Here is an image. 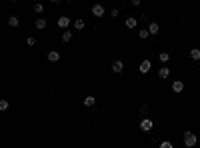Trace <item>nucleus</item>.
Listing matches in <instances>:
<instances>
[{"mask_svg":"<svg viewBox=\"0 0 200 148\" xmlns=\"http://www.w3.org/2000/svg\"><path fill=\"white\" fill-rule=\"evenodd\" d=\"M160 148H174V144L170 140H164V142H160Z\"/></svg>","mask_w":200,"mask_h":148,"instance_id":"19","label":"nucleus"},{"mask_svg":"<svg viewBox=\"0 0 200 148\" xmlns=\"http://www.w3.org/2000/svg\"><path fill=\"white\" fill-rule=\"evenodd\" d=\"M8 24H10L12 28H16L20 24V18H18V16H8Z\"/></svg>","mask_w":200,"mask_h":148,"instance_id":"10","label":"nucleus"},{"mask_svg":"<svg viewBox=\"0 0 200 148\" xmlns=\"http://www.w3.org/2000/svg\"><path fill=\"white\" fill-rule=\"evenodd\" d=\"M190 58L192 60H200V48H190Z\"/></svg>","mask_w":200,"mask_h":148,"instance_id":"14","label":"nucleus"},{"mask_svg":"<svg viewBox=\"0 0 200 148\" xmlns=\"http://www.w3.org/2000/svg\"><path fill=\"white\" fill-rule=\"evenodd\" d=\"M48 60L50 62H58V60H60V52H56V50L48 52Z\"/></svg>","mask_w":200,"mask_h":148,"instance_id":"9","label":"nucleus"},{"mask_svg":"<svg viewBox=\"0 0 200 148\" xmlns=\"http://www.w3.org/2000/svg\"><path fill=\"white\" fill-rule=\"evenodd\" d=\"M62 40H64V42H70L72 40V32L70 30H64V32H62Z\"/></svg>","mask_w":200,"mask_h":148,"instance_id":"17","label":"nucleus"},{"mask_svg":"<svg viewBox=\"0 0 200 148\" xmlns=\"http://www.w3.org/2000/svg\"><path fill=\"white\" fill-rule=\"evenodd\" d=\"M86 26V22H84L82 18H78V20H74V30H82V28Z\"/></svg>","mask_w":200,"mask_h":148,"instance_id":"15","label":"nucleus"},{"mask_svg":"<svg viewBox=\"0 0 200 148\" xmlns=\"http://www.w3.org/2000/svg\"><path fill=\"white\" fill-rule=\"evenodd\" d=\"M92 14H94L96 18H102V16H104V6H102V4H94V6H92Z\"/></svg>","mask_w":200,"mask_h":148,"instance_id":"4","label":"nucleus"},{"mask_svg":"<svg viewBox=\"0 0 200 148\" xmlns=\"http://www.w3.org/2000/svg\"><path fill=\"white\" fill-rule=\"evenodd\" d=\"M56 24H58V28H62V30H68V26H70V18H68V16H60Z\"/></svg>","mask_w":200,"mask_h":148,"instance_id":"3","label":"nucleus"},{"mask_svg":"<svg viewBox=\"0 0 200 148\" xmlns=\"http://www.w3.org/2000/svg\"><path fill=\"white\" fill-rule=\"evenodd\" d=\"M118 14H120V10H118V8H114V10L112 12H110V16H112V18H116V16Z\"/></svg>","mask_w":200,"mask_h":148,"instance_id":"25","label":"nucleus"},{"mask_svg":"<svg viewBox=\"0 0 200 148\" xmlns=\"http://www.w3.org/2000/svg\"><path fill=\"white\" fill-rule=\"evenodd\" d=\"M158 76H160V78H168V76H170V68H168V66H162V68L158 70Z\"/></svg>","mask_w":200,"mask_h":148,"instance_id":"11","label":"nucleus"},{"mask_svg":"<svg viewBox=\"0 0 200 148\" xmlns=\"http://www.w3.org/2000/svg\"><path fill=\"white\" fill-rule=\"evenodd\" d=\"M136 24H138V20H136L134 16H130V18H126V28H136Z\"/></svg>","mask_w":200,"mask_h":148,"instance_id":"13","label":"nucleus"},{"mask_svg":"<svg viewBox=\"0 0 200 148\" xmlns=\"http://www.w3.org/2000/svg\"><path fill=\"white\" fill-rule=\"evenodd\" d=\"M94 102H96L94 96H86V98H84V106H94Z\"/></svg>","mask_w":200,"mask_h":148,"instance_id":"16","label":"nucleus"},{"mask_svg":"<svg viewBox=\"0 0 200 148\" xmlns=\"http://www.w3.org/2000/svg\"><path fill=\"white\" fill-rule=\"evenodd\" d=\"M112 70L114 72H122V70H124V62L122 60H114L112 62Z\"/></svg>","mask_w":200,"mask_h":148,"instance_id":"5","label":"nucleus"},{"mask_svg":"<svg viewBox=\"0 0 200 148\" xmlns=\"http://www.w3.org/2000/svg\"><path fill=\"white\" fill-rule=\"evenodd\" d=\"M158 30H160V26H158V24H156V22H152L150 26H148V32H150L152 36H156V34H158Z\"/></svg>","mask_w":200,"mask_h":148,"instance_id":"12","label":"nucleus"},{"mask_svg":"<svg viewBox=\"0 0 200 148\" xmlns=\"http://www.w3.org/2000/svg\"><path fill=\"white\" fill-rule=\"evenodd\" d=\"M168 52H160V62H168Z\"/></svg>","mask_w":200,"mask_h":148,"instance_id":"22","label":"nucleus"},{"mask_svg":"<svg viewBox=\"0 0 200 148\" xmlns=\"http://www.w3.org/2000/svg\"><path fill=\"white\" fill-rule=\"evenodd\" d=\"M172 90L174 92H182L184 90V82H182V80H174L172 82Z\"/></svg>","mask_w":200,"mask_h":148,"instance_id":"6","label":"nucleus"},{"mask_svg":"<svg viewBox=\"0 0 200 148\" xmlns=\"http://www.w3.org/2000/svg\"><path fill=\"white\" fill-rule=\"evenodd\" d=\"M140 114H148V104H144V106H140Z\"/></svg>","mask_w":200,"mask_h":148,"instance_id":"24","label":"nucleus"},{"mask_svg":"<svg viewBox=\"0 0 200 148\" xmlns=\"http://www.w3.org/2000/svg\"><path fill=\"white\" fill-rule=\"evenodd\" d=\"M184 144L188 146V148L196 146V134L190 132V130H186V132H184Z\"/></svg>","mask_w":200,"mask_h":148,"instance_id":"1","label":"nucleus"},{"mask_svg":"<svg viewBox=\"0 0 200 148\" xmlns=\"http://www.w3.org/2000/svg\"><path fill=\"white\" fill-rule=\"evenodd\" d=\"M138 34H140V38H142V40H144V38H148V36H150V32H148V30H140Z\"/></svg>","mask_w":200,"mask_h":148,"instance_id":"23","label":"nucleus"},{"mask_svg":"<svg viewBox=\"0 0 200 148\" xmlns=\"http://www.w3.org/2000/svg\"><path fill=\"white\" fill-rule=\"evenodd\" d=\"M150 64H152L150 60H142V62H140V72H142V74H146L148 70H150Z\"/></svg>","mask_w":200,"mask_h":148,"instance_id":"7","label":"nucleus"},{"mask_svg":"<svg viewBox=\"0 0 200 148\" xmlns=\"http://www.w3.org/2000/svg\"><path fill=\"white\" fill-rule=\"evenodd\" d=\"M34 12H36V14H42V12H44V6H42L40 2H38V4H34Z\"/></svg>","mask_w":200,"mask_h":148,"instance_id":"18","label":"nucleus"},{"mask_svg":"<svg viewBox=\"0 0 200 148\" xmlns=\"http://www.w3.org/2000/svg\"><path fill=\"white\" fill-rule=\"evenodd\" d=\"M152 126H154V122H152L150 118H144V120L140 122V130H142V132H150Z\"/></svg>","mask_w":200,"mask_h":148,"instance_id":"2","label":"nucleus"},{"mask_svg":"<svg viewBox=\"0 0 200 148\" xmlns=\"http://www.w3.org/2000/svg\"><path fill=\"white\" fill-rule=\"evenodd\" d=\"M0 110H8V100H0Z\"/></svg>","mask_w":200,"mask_h":148,"instance_id":"20","label":"nucleus"},{"mask_svg":"<svg viewBox=\"0 0 200 148\" xmlns=\"http://www.w3.org/2000/svg\"><path fill=\"white\" fill-rule=\"evenodd\" d=\"M26 44L28 46H34V44H36V38H34V36H28L26 38Z\"/></svg>","mask_w":200,"mask_h":148,"instance_id":"21","label":"nucleus"},{"mask_svg":"<svg viewBox=\"0 0 200 148\" xmlns=\"http://www.w3.org/2000/svg\"><path fill=\"white\" fill-rule=\"evenodd\" d=\"M34 26H36L38 30H44L46 28V18H36L34 20Z\"/></svg>","mask_w":200,"mask_h":148,"instance_id":"8","label":"nucleus"}]
</instances>
